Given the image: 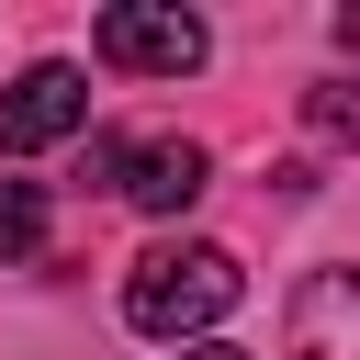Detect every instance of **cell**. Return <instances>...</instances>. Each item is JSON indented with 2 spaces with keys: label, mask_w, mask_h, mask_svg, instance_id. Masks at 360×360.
Returning a JSON list of instances; mask_svg holds the SVG:
<instances>
[{
  "label": "cell",
  "mask_w": 360,
  "mask_h": 360,
  "mask_svg": "<svg viewBox=\"0 0 360 360\" xmlns=\"http://www.w3.org/2000/svg\"><path fill=\"white\" fill-rule=\"evenodd\" d=\"M292 360H360V270H315L292 292Z\"/></svg>",
  "instance_id": "5"
},
{
  "label": "cell",
  "mask_w": 360,
  "mask_h": 360,
  "mask_svg": "<svg viewBox=\"0 0 360 360\" xmlns=\"http://www.w3.org/2000/svg\"><path fill=\"white\" fill-rule=\"evenodd\" d=\"M34 248H45V191L34 180H0V270L34 259Z\"/></svg>",
  "instance_id": "6"
},
{
  "label": "cell",
  "mask_w": 360,
  "mask_h": 360,
  "mask_svg": "<svg viewBox=\"0 0 360 360\" xmlns=\"http://www.w3.org/2000/svg\"><path fill=\"white\" fill-rule=\"evenodd\" d=\"M236 292H248L236 248H214V236H158V248L124 270V326H146V338H202V326L236 315Z\"/></svg>",
  "instance_id": "1"
},
{
  "label": "cell",
  "mask_w": 360,
  "mask_h": 360,
  "mask_svg": "<svg viewBox=\"0 0 360 360\" xmlns=\"http://www.w3.org/2000/svg\"><path fill=\"white\" fill-rule=\"evenodd\" d=\"M202 180H214V158L191 146V135H158V146H124V202H146V214H191L202 202Z\"/></svg>",
  "instance_id": "4"
},
{
  "label": "cell",
  "mask_w": 360,
  "mask_h": 360,
  "mask_svg": "<svg viewBox=\"0 0 360 360\" xmlns=\"http://www.w3.org/2000/svg\"><path fill=\"white\" fill-rule=\"evenodd\" d=\"M90 45H101V68H124V79H191V68L214 56V34H202L180 0H112V11L90 22Z\"/></svg>",
  "instance_id": "2"
},
{
  "label": "cell",
  "mask_w": 360,
  "mask_h": 360,
  "mask_svg": "<svg viewBox=\"0 0 360 360\" xmlns=\"http://www.w3.org/2000/svg\"><path fill=\"white\" fill-rule=\"evenodd\" d=\"M79 124H90V79L56 68V56L0 90V158H34V146H56V135H79Z\"/></svg>",
  "instance_id": "3"
},
{
  "label": "cell",
  "mask_w": 360,
  "mask_h": 360,
  "mask_svg": "<svg viewBox=\"0 0 360 360\" xmlns=\"http://www.w3.org/2000/svg\"><path fill=\"white\" fill-rule=\"evenodd\" d=\"M180 360H248V349H180Z\"/></svg>",
  "instance_id": "7"
}]
</instances>
